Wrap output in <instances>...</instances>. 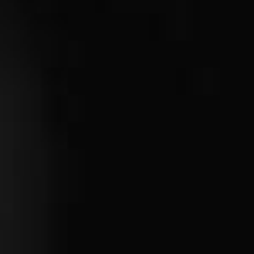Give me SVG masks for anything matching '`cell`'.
I'll list each match as a JSON object with an SVG mask.
<instances>
[{
    "label": "cell",
    "instance_id": "6da1fadb",
    "mask_svg": "<svg viewBox=\"0 0 254 254\" xmlns=\"http://www.w3.org/2000/svg\"><path fill=\"white\" fill-rule=\"evenodd\" d=\"M48 227V146L38 75L0 0V254H41Z\"/></svg>",
    "mask_w": 254,
    "mask_h": 254
}]
</instances>
